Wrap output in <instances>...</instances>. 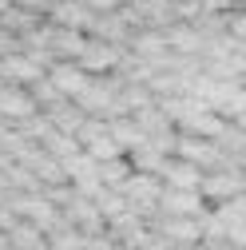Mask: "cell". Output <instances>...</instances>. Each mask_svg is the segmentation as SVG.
Here are the masks:
<instances>
[{"mask_svg":"<svg viewBox=\"0 0 246 250\" xmlns=\"http://www.w3.org/2000/svg\"><path fill=\"white\" fill-rule=\"evenodd\" d=\"M52 83H56V91H64V96H80V91H83V83H87V76H83V68L60 64V68L52 72Z\"/></svg>","mask_w":246,"mask_h":250,"instance_id":"6da1fadb","label":"cell"},{"mask_svg":"<svg viewBox=\"0 0 246 250\" xmlns=\"http://www.w3.org/2000/svg\"><path fill=\"white\" fill-rule=\"evenodd\" d=\"M167 179H171L175 191H199V187H203V175L195 171V163H175V167H167Z\"/></svg>","mask_w":246,"mask_h":250,"instance_id":"7a4b0ae2","label":"cell"},{"mask_svg":"<svg viewBox=\"0 0 246 250\" xmlns=\"http://www.w3.org/2000/svg\"><path fill=\"white\" fill-rule=\"evenodd\" d=\"M32 100L20 96V91H0V115H12V119H28L32 115Z\"/></svg>","mask_w":246,"mask_h":250,"instance_id":"3957f363","label":"cell"},{"mask_svg":"<svg viewBox=\"0 0 246 250\" xmlns=\"http://www.w3.org/2000/svg\"><path fill=\"white\" fill-rule=\"evenodd\" d=\"M80 56H83V68H107V64H115V52L111 48H96V44H83L80 48Z\"/></svg>","mask_w":246,"mask_h":250,"instance_id":"277c9868","label":"cell"},{"mask_svg":"<svg viewBox=\"0 0 246 250\" xmlns=\"http://www.w3.org/2000/svg\"><path fill=\"white\" fill-rule=\"evenodd\" d=\"M163 203L179 214H199V195L195 191H171V195H163Z\"/></svg>","mask_w":246,"mask_h":250,"instance_id":"5b68a950","label":"cell"},{"mask_svg":"<svg viewBox=\"0 0 246 250\" xmlns=\"http://www.w3.org/2000/svg\"><path fill=\"white\" fill-rule=\"evenodd\" d=\"M123 187H127V195L135 199H159V187H155V179H147V175H139V179H127V183H123Z\"/></svg>","mask_w":246,"mask_h":250,"instance_id":"8992f818","label":"cell"},{"mask_svg":"<svg viewBox=\"0 0 246 250\" xmlns=\"http://www.w3.org/2000/svg\"><path fill=\"white\" fill-rule=\"evenodd\" d=\"M96 175H100V183L119 187L123 179H127V163H123V159H107V167H96Z\"/></svg>","mask_w":246,"mask_h":250,"instance_id":"52a82bcc","label":"cell"},{"mask_svg":"<svg viewBox=\"0 0 246 250\" xmlns=\"http://www.w3.org/2000/svg\"><path fill=\"white\" fill-rule=\"evenodd\" d=\"M111 139H119L123 147H135L139 139H143V131L135 127V123H111V131H107Z\"/></svg>","mask_w":246,"mask_h":250,"instance_id":"ba28073f","label":"cell"},{"mask_svg":"<svg viewBox=\"0 0 246 250\" xmlns=\"http://www.w3.org/2000/svg\"><path fill=\"white\" fill-rule=\"evenodd\" d=\"M4 72H12L16 80H36V76H40L32 60H16V56H12V60H4Z\"/></svg>","mask_w":246,"mask_h":250,"instance_id":"9c48e42d","label":"cell"},{"mask_svg":"<svg viewBox=\"0 0 246 250\" xmlns=\"http://www.w3.org/2000/svg\"><path fill=\"white\" fill-rule=\"evenodd\" d=\"M183 155H187L191 163H210L219 151H214V147H206V143H191V139H187V143H183Z\"/></svg>","mask_w":246,"mask_h":250,"instance_id":"30bf717a","label":"cell"},{"mask_svg":"<svg viewBox=\"0 0 246 250\" xmlns=\"http://www.w3.org/2000/svg\"><path fill=\"white\" fill-rule=\"evenodd\" d=\"M203 191L206 195H230V191H238V179H210Z\"/></svg>","mask_w":246,"mask_h":250,"instance_id":"8fae6325","label":"cell"},{"mask_svg":"<svg viewBox=\"0 0 246 250\" xmlns=\"http://www.w3.org/2000/svg\"><path fill=\"white\" fill-rule=\"evenodd\" d=\"M91 4H96V8H115L119 0H91Z\"/></svg>","mask_w":246,"mask_h":250,"instance_id":"7c38bea8","label":"cell"}]
</instances>
